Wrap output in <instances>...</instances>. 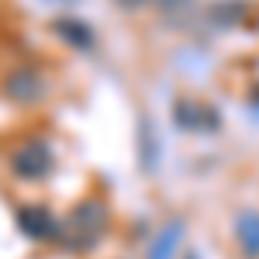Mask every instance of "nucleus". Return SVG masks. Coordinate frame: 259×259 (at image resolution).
I'll use <instances>...</instances> for the list:
<instances>
[{
  "mask_svg": "<svg viewBox=\"0 0 259 259\" xmlns=\"http://www.w3.org/2000/svg\"><path fill=\"white\" fill-rule=\"evenodd\" d=\"M11 169H14L18 177H24V180L45 177V173L52 169V149H49L45 142H38V139L24 142L18 152L11 156Z\"/></svg>",
  "mask_w": 259,
  "mask_h": 259,
  "instance_id": "nucleus-1",
  "label": "nucleus"
},
{
  "mask_svg": "<svg viewBox=\"0 0 259 259\" xmlns=\"http://www.w3.org/2000/svg\"><path fill=\"white\" fill-rule=\"evenodd\" d=\"M38 94H41L38 73H31V69H18V73L7 76V97H11V100H18V104H31Z\"/></svg>",
  "mask_w": 259,
  "mask_h": 259,
  "instance_id": "nucleus-2",
  "label": "nucleus"
},
{
  "mask_svg": "<svg viewBox=\"0 0 259 259\" xmlns=\"http://www.w3.org/2000/svg\"><path fill=\"white\" fill-rule=\"evenodd\" d=\"M52 31H56L66 45H73V49H90V45H94V31L76 18H56L52 21Z\"/></svg>",
  "mask_w": 259,
  "mask_h": 259,
  "instance_id": "nucleus-3",
  "label": "nucleus"
},
{
  "mask_svg": "<svg viewBox=\"0 0 259 259\" xmlns=\"http://www.w3.org/2000/svg\"><path fill=\"white\" fill-rule=\"evenodd\" d=\"M18 225L31 239H45V235L52 232V218H49V211H41V207H24V211H18Z\"/></svg>",
  "mask_w": 259,
  "mask_h": 259,
  "instance_id": "nucleus-4",
  "label": "nucleus"
},
{
  "mask_svg": "<svg viewBox=\"0 0 259 259\" xmlns=\"http://www.w3.org/2000/svg\"><path fill=\"white\" fill-rule=\"evenodd\" d=\"M183 235V225L180 221H169L166 228H162V235L152 242V249H149V259H169L173 256V249H177V239Z\"/></svg>",
  "mask_w": 259,
  "mask_h": 259,
  "instance_id": "nucleus-5",
  "label": "nucleus"
},
{
  "mask_svg": "<svg viewBox=\"0 0 259 259\" xmlns=\"http://www.w3.org/2000/svg\"><path fill=\"white\" fill-rule=\"evenodd\" d=\"M239 245L249 256H259V214H242L239 218Z\"/></svg>",
  "mask_w": 259,
  "mask_h": 259,
  "instance_id": "nucleus-6",
  "label": "nucleus"
}]
</instances>
